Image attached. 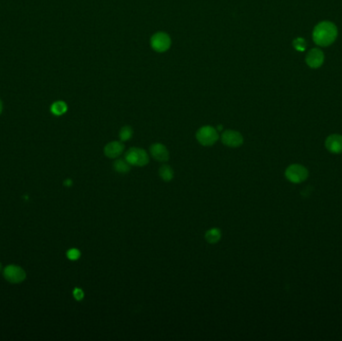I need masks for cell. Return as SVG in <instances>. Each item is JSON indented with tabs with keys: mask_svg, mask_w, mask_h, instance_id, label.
Segmentation results:
<instances>
[{
	"mask_svg": "<svg viewBox=\"0 0 342 341\" xmlns=\"http://www.w3.org/2000/svg\"><path fill=\"white\" fill-rule=\"evenodd\" d=\"M124 145L120 141H111L104 147V154L109 158H116L123 152Z\"/></svg>",
	"mask_w": 342,
	"mask_h": 341,
	"instance_id": "30bf717a",
	"label": "cell"
},
{
	"mask_svg": "<svg viewBox=\"0 0 342 341\" xmlns=\"http://www.w3.org/2000/svg\"><path fill=\"white\" fill-rule=\"evenodd\" d=\"M133 130L130 126H123L119 131V137L121 141H127L132 137Z\"/></svg>",
	"mask_w": 342,
	"mask_h": 341,
	"instance_id": "2e32d148",
	"label": "cell"
},
{
	"mask_svg": "<svg viewBox=\"0 0 342 341\" xmlns=\"http://www.w3.org/2000/svg\"><path fill=\"white\" fill-rule=\"evenodd\" d=\"M221 238V231L218 228H211L206 231L205 239L208 243L214 244L217 243Z\"/></svg>",
	"mask_w": 342,
	"mask_h": 341,
	"instance_id": "4fadbf2b",
	"label": "cell"
},
{
	"mask_svg": "<svg viewBox=\"0 0 342 341\" xmlns=\"http://www.w3.org/2000/svg\"><path fill=\"white\" fill-rule=\"evenodd\" d=\"M150 154L151 156L160 162H165L169 159V152L166 148V146H164L161 143H154L150 146Z\"/></svg>",
	"mask_w": 342,
	"mask_h": 341,
	"instance_id": "9c48e42d",
	"label": "cell"
},
{
	"mask_svg": "<svg viewBox=\"0 0 342 341\" xmlns=\"http://www.w3.org/2000/svg\"><path fill=\"white\" fill-rule=\"evenodd\" d=\"M1 111H2V102L1 100H0V113H1Z\"/></svg>",
	"mask_w": 342,
	"mask_h": 341,
	"instance_id": "ffe728a7",
	"label": "cell"
},
{
	"mask_svg": "<svg viewBox=\"0 0 342 341\" xmlns=\"http://www.w3.org/2000/svg\"><path fill=\"white\" fill-rule=\"evenodd\" d=\"M221 141L226 146L239 147L243 143V136L241 135L240 132L229 129L222 133Z\"/></svg>",
	"mask_w": 342,
	"mask_h": 341,
	"instance_id": "8992f818",
	"label": "cell"
},
{
	"mask_svg": "<svg viewBox=\"0 0 342 341\" xmlns=\"http://www.w3.org/2000/svg\"><path fill=\"white\" fill-rule=\"evenodd\" d=\"M312 37L317 45L328 46L335 41L337 37V28L332 22L322 21L314 27Z\"/></svg>",
	"mask_w": 342,
	"mask_h": 341,
	"instance_id": "6da1fadb",
	"label": "cell"
},
{
	"mask_svg": "<svg viewBox=\"0 0 342 341\" xmlns=\"http://www.w3.org/2000/svg\"><path fill=\"white\" fill-rule=\"evenodd\" d=\"M218 132L217 130L209 125L203 126L199 128L196 132V139L197 141L204 146L213 145L218 140Z\"/></svg>",
	"mask_w": 342,
	"mask_h": 341,
	"instance_id": "3957f363",
	"label": "cell"
},
{
	"mask_svg": "<svg viewBox=\"0 0 342 341\" xmlns=\"http://www.w3.org/2000/svg\"><path fill=\"white\" fill-rule=\"evenodd\" d=\"M67 256H68V258L71 259V260H77V259L80 257V252H79L78 249L73 248V249L68 250Z\"/></svg>",
	"mask_w": 342,
	"mask_h": 341,
	"instance_id": "ac0fdd59",
	"label": "cell"
},
{
	"mask_svg": "<svg viewBox=\"0 0 342 341\" xmlns=\"http://www.w3.org/2000/svg\"><path fill=\"white\" fill-rule=\"evenodd\" d=\"M66 110H67V105L63 101H57L53 103L51 107V111L55 115H62L66 112Z\"/></svg>",
	"mask_w": 342,
	"mask_h": 341,
	"instance_id": "9a60e30c",
	"label": "cell"
},
{
	"mask_svg": "<svg viewBox=\"0 0 342 341\" xmlns=\"http://www.w3.org/2000/svg\"><path fill=\"white\" fill-rule=\"evenodd\" d=\"M113 168H114L115 171H117L118 173L125 174L130 170V164L125 160V158L124 159H117L113 163Z\"/></svg>",
	"mask_w": 342,
	"mask_h": 341,
	"instance_id": "5bb4252c",
	"label": "cell"
},
{
	"mask_svg": "<svg viewBox=\"0 0 342 341\" xmlns=\"http://www.w3.org/2000/svg\"><path fill=\"white\" fill-rule=\"evenodd\" d=\"M159 176L161 177L162 180L169 182L172 180L173 176H174V172H173V169L171 168L169 165L164 164L159 168Z\"/></svg>",
	"mask_w": 342,
	"mask_h": 341,
	"instance_id": "7c38bea8",
	"label": "cell"
},
{
	"mask_svg": "<svg viewBox=\"0 0 342 341\" xmlns=\"http://www.w3.org/2000/svg\"><path fill=\"white\" fill-rule=\"evenodd\" d=\"M325 146L332 153L342 152V136L338 134L328 136L325 141Z\"/></svg>",
	"mask_w": 342,
	"mask_h": 341,
	"instance_id": "8fae6325",
	"label": "cell"
},
{
	"mask_svg": "<svg viewBox=\"0 0 342 341\" xmlns=\"http://www.w3.org/2000/svg\"><path fill=\"white\" fill-rule=\"evenodd\" d=\"M285 176L293 183H300L307 178L308 171L304 166L300 164H292L286 169Z\"/></svg>",
	"mask_w": 342,
	"mask_h": 341,
	"instance_id": "277c9868",
	"label": "cell"
},
{
	"mask_svg": "<svg viewBox=\"0 0 342 341\" xmlns=\"http://www.w3.org/2000/svg\"><path fill=\"white\" fill-rule=\"evenodd\" d=\"M125 160L133 166H145L149 162V157L146 151L142 148L132 147L125 153Z\"/></svg>",
	"mask_w": 342,
	"mask_h": 341,
	"instance_id": "7a4b0ae2",
	"label": "cell"
},
{
	"mask_svg": "<svg viewBox=\"0 0 342 341\" xmlns=\"http://www.w3.org/2000/svg\"><path fill=\"white\" fill-rule=\"evenodd\" d=\"M150 44L153 50L162 53L167 51L171 46V38L165 32H156L150 39Z\"/></svg>",
	"mask_w": 342,
	"mask_h": 341,
	"instance_id": "5b68a950",
	"label": "cell"
},
{
	"mask_svg": "<svg viewBox=\"0 0 342 341\" xmlns=\"http://www.w3.org/2000/svg\"><path fill=\"white\" fill-rule=\"evenodd\" d=\"M0 269H1V264H0Z\"/></svg>",
	"mask_w": 342,
	"mask_h": 341,
	"instance_id": "44dd1931",
	"label": "cell"
},
{
	"mask_svg": "<svg viewBox=\"0 0 342 341\" xmlns=\"http://www.w3.org/2000/svg\"><path fill=\"white\" fill-rule=\"evenodd\" d=\"M4 277L12 283H19L24 280L25 272L18 266L10 265L4 269Z\"/></svg>",
	"mask_w": 342,
	"mask_h": 341,
	"instance_id": "52a82bcc",
	"label": "cell"
},
{
	"mask_svg": "<svg viewBox=\"0 0 342 341\" xmlns=\"http://www.w3.org/2000/svg\"><path fill=\"white\" fill-rule=\"evenodd\" d=\"M73 295H74L75 299H77V300H81V299L84 297L83 291H82L81 289H79V288H75V289H74Z\"/></svg>",
	"mask_w": 342,
	"mask_h": 341,
	"instance_id": "d6986e66",
	"label": "cell"
},
{
	"mask_svg": "<svg viewBox=\"0 0 342 341\" xmlns=\"http://www.w3.org/2000/svg\"><path fill=\"white\" fill-rule=\"evenodd\" d=\"M324 61V54L318 48L311 49L306 55V63L311 68H318Z\"/></svg>",
	"mask_w": 342,
	"mask_h": 341,
	"instance_id": "ba28073f",
	"label": "cell"
},
{
	"mask_svg": "<svg viewBox=\"0 0 342 341\" xmlns=\"http://www.w3.org/2000/svg\"><path fill=\"white\" fill-rule=\"evenodd\" d=\"M293 46L298 51H303L306 48V42H305V40L303 38H296L293 41Z\"/></svg>",
	"mask_w": 342,
	"mask_h": 341,
	"instance_id": "e0dca14e",
	"label": "cell"
}]
</instances>
